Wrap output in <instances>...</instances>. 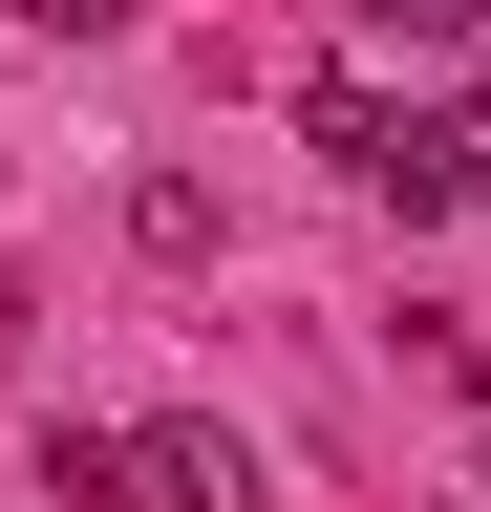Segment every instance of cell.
Returning a JSON list of instances; mask_svg holds the SVG:
<instances>
[{
    "instance_id": "3957f363",
    "label": "cell",
    "mask_w": 491,
    "mask_h": 512,
    "mask_svg": "<svg viewBox=\"0 0 491 512\" xmlns=\"http://www.w3.org/2000/svg\"><path fill=\"white\" fill-rule=\"evenodd\" d=\"M449 150H470V192H491V86H470V107H449Z\"/></svg>"
},
{
    "instance_id": "6da1fadb",
    "label": "cell",
    "mask_w": 491,
    "mask_h": 512,
    "mask_svg": "<svg viewBox=\"0 0 491 512\" xmlns=\"http://www.w3.org/2000/svg\"><path fill=\"white\" fill-rule=\"evenodd\" d=\"M427 363H449V384H470V406H491V320H427Z\"/></svg>"
},
{
    "instance_id": "277c9868",
    "label": "cell",
    "mask_w": 491,
    "mask_h": 512,
    "mask_svg": "<svg viewBox=\"0 0 491 512\" xmlns=\"http://www.w3.org/2000/svg\"><path fill=\"white\" fill-rule=\"evenodd\" d=\"M470 512H491V448H470Z\"/></svg>"
},
{
    "instance_id": "7a4b0ae2",
    "label": "cell",
    "mask_w": 491,
    "mask_h": 512,
    "mask_svg": "<svg viewBox=\"0 0 491 512\" xmlns=\"http://www.w3.org/2000/svg\"><path fill=\"white\" fill-rule=\"evenodd\" d=\"M22 22H43V43H107V22H129V0H22Z\"/></svg>"
},
{
    "instance_id": "5b68a950",
    "label": "cell",
    "mask_w": 491,
    "mask_h": 512,
    "mask_svg": "<svg viewBox=\"0 0 491 512\" xmlns=\"http://www.w3.org/2000/svg\"><path fill=\"white\" fill-rule=\"evenodd\" d=\"M449 512H470V491H449Z\"/></svg>"
}]
</instances>
